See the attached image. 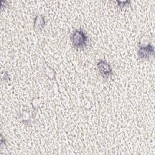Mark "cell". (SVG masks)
I'll use <instances>...</instances> for the list:
<instances>
[{"label":"cell","mask_w":155,"mask_h":155,"mask_svg":"<svg viewBox=\"0 0 155 155\" xmlns=\"http://www.w3.org/2000/svg\"><path fill=\"white\" fill-rule=\"evenodd\" d=\"M97 67L100 74L105 79L108 78L110 76L112 75L113 74V71L111 65L105 61L101 60L99 62H98L97 64Z\"/></svg>","instance_id":"cell-3"},{"label":"cell","mask_w":155,"mask_h":155,"mask_svg":"<svg viewBox=\"0 0 155 155\" xmlns=\"http://www.w3.org/2000/svg\"><path fill=\"white\" fill-rule=\"evenodd\" d=\"M118 4L117 5L120 7V8H122L125 6H126L127 5H129L130 3V1H117Z\"/></svg>","instance_id":"cell-5"},{"label":"cell","mask_w":155,"mask_h":155,"mask_svg":"<svg viewBox=\"0 0 155 155\" xmlns=\"http://www.w3.org/2000/svg\"><path fill=\"white\" fill-rule=\"evenodd\" d=\"M45 21L42 15H38L35 16L33 21V27L36 30H41L45 25Z\"/></svg>","instance_id":"cell-4"},{"label":"cell","mask_w":155,"mask_h":155,"mask_svg":"<svg viewBox=\"0 0 155 155\" xmlns=\"http://www.w3.org/2000/svg\"><path fill=\"white\" fill-rule=\"evenodd\" d=\"M154 47L150 44H148L147 45L140 46L137 51V54L140 59L145 60L150 58L154 54Z\"/></svg>","instance_id":"cell-2"},{"label":"cell","mask_w":155,"mask_h":155,"mask_svg":"<svg viewBox=\"0 0 155 155\" xmlns=\"http://www.w3.org/2000/svg\"><path fill=\"white\" fill-rule=\"evenodd\" d=\"M73 46L76 49H82L87 46L88 36L82 30L76 29L70 36Z\"/></svg>","instance_id":"cell-1"}]
</instances>
